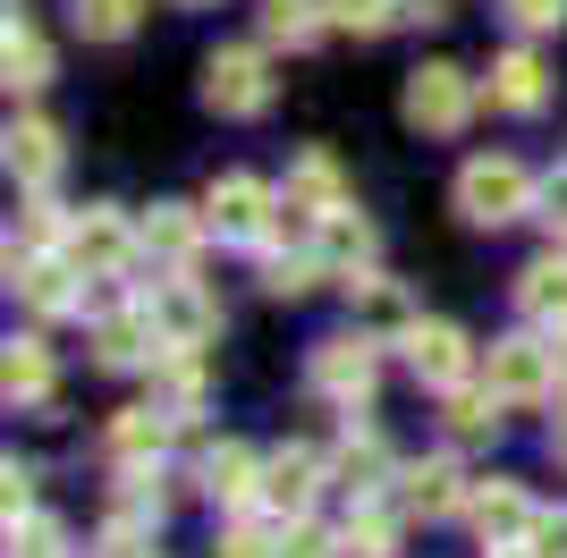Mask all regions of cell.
Returning a JSON list of instances; mask_svg holds the SVG:
<instances>
[{
  "instance_id": "cb8c5ba5",
  "label": "cell",
  "mask_w": 567,
  "mask_h": 558,
  "mask_svg": "<svg viewBox=\"0 0 567 558\" xmlns=\"http://www.w3.org/2000/svg\"><path fill=\"white\" fill-rule=\"evenodd\" d=\"M348 304H355V330H406V322H415V313H406V297L390 288V279H373V271L348 279Z\"/></svg>"
},
{
  "instance_id": "bcb514c9",
  "label": "cell",
  "mask_w": 567,
  "mask_h": 558,
  "mask_svg": "<svg viewBox=\"0 0 567 558\" xmlns=\"http://www.w3.org/2000/svg\"><path fill=\"white\" fill-rule=\"evenodd\" d=\"M178 9H213V0H178Z\"/></svg>"
},
{
  "instance_id": "1f68e13d",
  "label": "cell",
  "mask_w": 567,
  "mask_h": 558,
  "mask_svg": "<svg viewBox=\"0 0 567 558\" xmlns=\"http://www.w3.org/2000/svg\"><path fill=\"white\" fill-rule=\"evenodd\" d=\"M9 558H69V534L51 516H18L9 525Z\"/></svg>"
},
{
  "instance_id": "f546056e",
  "label": "cell",
  "mask_w": 567,
  "mask_h": 558,
  "mask_svg": "<svg viewBox=\"0 0 567 558\" xmlns=\"http://www.w3.org/2000/svg\"><path fill=\"white\" fill-rule=\"evenodd\" d=\"M339 550H348V558H399V516L355 508L348 525H339Z\"/></svg>"
},
{
  "instance_id": "5bb4252c",
  "label": "cell",
  "mask_w": 567,
  "mask_h": 558,
  "mask_svg": "<svg viewBox=\"0 0 567 558\" xmlns=\"http://www.w3.org/2000/svg\"><path fill=\"white\" fill-rule=\"evenodd\" d=\"M60 162H69V153H60V127H51V118H9V178H18L25 195H43V186L60 178Z\"/></svg>"
},
{
  "instance_id": "ba28073f",
  "label": "cell",
  "mask_w": 567,
  "mask_h": 558,
  "mask_svg": "<svg viewBox=\"0 0 567 558\" xmlns=\"http://www.w3.org/2000/svg\"><path fill=\"white\" fill-rule=\"evenodd\" d=\"M483 381H492L508 406H534V397L559 390V348L550 339H492V355H483Z\"/></svg>"
},
{
  "instance_id": "6da1fadb",
  "label": "cell",
  "mask_w": 567,
  "mask_h": 558,
  "mask_svg": "<svg viewBox=\"0 0 567 558\" xmlns=\"http://www.w3.org/2000/svg\"><path fill=\"white\" fill-rule=\"evenodd\" d=\"M534 195H543V178H534L525 162H508V153H483V162L457 169V211H466L474 229H508V220H525Z\"/></svg>"
},
{
  "instance_id": "e575fe53",
  "label": "cell",
  "mask_w": 567,
  "mask_h": 558,
  "mask_svg": "<svg viewBox=\"0 0 567 558\" xmlns=\"http://www.w3.org/2000/svg\"><path fill=\"white\" fill-rule=\"evenodd\" d=\"M118 516H162V474H153V465H127V474H118Z\"/></svg>"
},
{
  "instance_id": "f6af8a7d",
  "label": "cell",
  "mask_w": 567,
  "mask_h": 558,
  "mask_svg": "<svg viewBox=\"0 0 567 558\" xmlns=\"http://www.w3.org/2000/svg\"><path fill=\"white\" fill-rule=\"evenodd\" d=\"M550 348H559V397H567V330H550Z\"/></svg>"
},
{
  "instance_id": "f1b7e54d",
  "label": "cell",
  "mask_w": 567,
  "mask_h": 558,
  "mask_svg": "<svg viewBox=\"0 0 567 558\" xmlns=\"http://www.w3.org/2000/svg\"><path fill=\"white\" fill-rule=\"evenodd\" d=\"M331 474L355 490V499H373V490H381V474H390V448H381L373 432H355V441L339 448V465H331Z\"/></svg>"
},
{
  "instance_id": "d4e9b609",
  "label": "cell",
  "mask_w": 567,
  "mask_h": 558,
  "mask_svg": "<svg viewBox=\"0 0 567 558\" xmlns=\"http://www.w3.org/2000/svg\"><path fill=\"white\" fill-rule=\"evenodd\" d=\"M322 0H262V43H288V51H306L322 43Z\"/></svg>"
},
{
  "instance_id": "8d00e7d4",
  "label": "cell",
  "mask_w": 567,
  "mask_h": 558,
  "mask_svg": "<svg viewBox=\"0 0 567 558\" xmlns=\"http://www.w3.org/2000/svg\"><path fill=\"white\" fill-rule=\"evenodd\" d=\"M508 18H517L525 34H550V25H567V0H508Z\"/></svg>"
},
{
  "instance_id": "8992f818",
  "label": "cell",
  "mask_w": 567,
  "mask_h": 558,
  "mask_svg": "<svg viewBox=\"0 0 567 558\" xmlns=\"http://www.w3.org/2000/svg\"><path fill=\"white\" fill-rule=\"evenodd\" d=\"M306 372H313V390L331 397V406H364V397L381 390V348H373V330H339V339H322Z\"/></svg>"
},
{
  "instance_id": "d590c367",
  "label": "cell",
  "mask_w": 567,
  "mask_h": 558,
  "mask_svg": "<svg viewBox=\"0 0 567 558\" xmlns=\"http://www.w3.org/2000/svg\"><path fill=\"white\" fill-rule=\"evenodd\" d=\"M280 558H348V550H339V534H322V525H306V516H288V525H280Z\"/></svg>"
},
{
  "instance_id": "4dcf8cb0",
  "label": "cell",
  "mask_w": 567,
  "mask_h": 558,
  "mask_svg": "<svg viewBox=\"0 0 567 558\" xmlns=\"http://www.w3.org/2000/svg\"><path fill=\"white\" fill-rule=\"evenodd\" d=\"M322 18L339 34H381V25H399V0H322Z\"/></svg>"
},
{
  "instance_id": "d6a6232c",
  "label": "cell",
  "mask_w": 567,
  "mask_h": 558,
  "mask_svg": "<svg viewBox=\"0 0 567 558\" xmlns=\"http://www.w3.org/2000/svg\"><path fill=\"white\" fill-rule=\"evenodd\" d=\"M313 279H322V255H271L262 262V288H271V297H306Z\"/></svg>"
},
{
  "instance_id": "7c38bea8",
  "label": "cell",
  "mask_w": 567,
  "mask_h": 558,
  "mask_svg": "<svg viewBox=\"0 0 567 558\" xmlns=\"http://www.w3.org/2000/svg\"><path fill=\"white\" fill-rule=\"evenodd\" d=\"M195 490H204L213 508H255V499H262V457H255V448H237V441H220L213 457L195 465Z\"/></svg>"
},
{
  "instance_id": "ffe728a7",
  "label": "cell",
  "mask_w": 567,
  "mask_h": 558,
  "mask_svg": "<svg viewBox=\"0 0 567 558\" xmlns=\"http://www.w3.org/2000/svg\"><path fill=\"white\" fill-rule=\"evenodd\" d=\"M0 76H9V93H43L51 85V43L25 18H9V34H0Z\"/></svg>"
},
{
  "instance_id": "b9f144b4",
  "label": "cell",
  "mask_w": 567,
  "mask_h": 558,
  "mask_svg": "<svg viewBox=\"0 0 567 558\" xmlns=\"http://www.w3.org/2000/svg\"><path fill=\"white\" fill-rule=\"evenodd\" d=\"M399 18H415V25H441V18H450V0H399Z\"/></svg>"
},
{
  "instance_id": "7a4b0ae2",
  "label": "cell",
  "mask_w": 567,
  "mask_h": 558,
  "mask_svg": "<svg viewBox=\"0 0 567 558\" xmlns=\"http://www.w3.org/2000/svg\"><path fill=\"white\" fill-rule=\"evenodd\" d=\"M399 118L415 127V136H457V127L474 118L466 69H450V60H424V69L406 76V93H399Z\"/></svg>"
},
{
  "instance_id": "4316f807",
  "label": "cell",
  "mask_w": 567,
  "mask_h": 558,
  "mask_svg": "<svg viewBox=\"0 0 567 558\" xmlns=\"http://www.w3.org/2000/svg\"><path fill=\"white\" fill-rule=\"evenodd\" d=\"M69 18H76L85 43H127L144 25V0H69Z\"/></svg>"
},
{
  "instance_id": "74e56055",
  "label": "cell",
  "mask_w": 567,
  "mask_h": 558,
  "mask_svg": "<svg viewBox=\"0 0 567 558\" xmlns=\"http://www.w3.org/2000/svg\"><path fill=\"white\" fill-rule=\"evenodd\" d=\"M525 541L543 558H567V516H550V508H534V525H525Z\"/></svg>"
},
{
  "instance_id": "3957f363",
  "label": "cell",
  "mask_w": 567,
  "mask_h": 558,
  "mask_svg": "<svg viewBox=\"0 0 567 558\" xmlns=\"http://www.w3.org/2000/svg\"><path fill=\"white\" fill-rule=\"evenodd\" d=\"M204 111L262 118V111H271V60H262L255 43H220L213 60H204Z\"/></svg>"
},
{
  "instance_id": "ac0fdd59",
  "label": "cell",
  "mask_w": 567,
  "mask_h": 558,
  "mask_svg": "<svg viewBox=\"0 0 567 558\" xmlns=\"http://www.w3.org/2000/svg\"><path fill=\"white\" fill-rule=\"evenodd\" d=\"M169 423H178V415H169L162 397H153V406H127V415L111 423V457H118V465H162Z\"/></svg>"
},
{
  "instance_id": "277c9868",
  "label": "cell",
  "mask_w": 567,
  "mask_h": 558,
  "mask_svg": "<svg viewBox=\"0 0 567 558\" xmlns=\"http://www.w3.org/2000/svg\"><path fill=\"white\" fill-rule=\"evenodd\" d=\"M204 220H213L220 246H262V237L280 229V195L262 178H246V169H229V178H213V195H204Z\"/></svg>"
},
{
  "instance_id": "9a60e30c",
  "label": "cell",
  "mask_w": 567,
  "mask_h": 558,
  "mask_svg": "<svg viewBox=\"0 0 567 558\" xmlns=\"http://www.w3.org/2000/svg\"><path fill=\"white\" fill-rule=\"evenodd\" d=\"M313 490H322V457H313V448H280V457H262V508H271V516H306Z\"/></svg>"
},
{
  "instance_id": "52a82bcc",
  "label": "cell",
  "mask_w": 567,
  "mask_h": 558,
  "mask_svg": "<svg viewBox=\"0 0 567 558\" xmlns=\"http://www.w3.org/2000/svg\"><path fill=\"white\" fill-rule=\"evenodd\" d=\"M136 246H144V229H127L111 204H85L69 220V237H60V255H69L85 279H118L127 262H136Z\"/></svg>"
},
{
  "instance_id": "4fadbf2b",
  "label": "cell",
  "mask_w": 567,
  "mask_h": 558,
  "mask_svg": "<svg viewBox=\"0 0 567 558\" xmlns=\"http://www.w3.org/2000/svg\"><path fill=\"white\" fill-rule=\"evenodd\" d=\"M483 93H492V111L534 118V111L550 102V69L534 60V51H499V60H492V76H483Z\"/></svg>"
},
{
  "instance_id": "7bdbcfd3",
  "label": "cell",
  "mask_w": 567,
  "mask_h": 558,
  "mask_svg": "<svg viewBox=\"0 0 567 558\" xmlns=\"http://www.w3.org/2000/svg\"><path fill=\"white\" fill-rule=\"evenodd\" d=\"M483 558H543V550H534V541H492Z\"/></svg>"
},
{
  "instance_id": "83f0119b",
  "label": "cell",
  "mask_w": 567,
  "mask_h": 558,
  "mask_svg": "<svg viewBox=\"0 0 567 558\" xmlns=\"http://www.w3.org/2000/svg\"><path fill=\"white\" fill-rule=\"evenodd\" d=\"M441 397H450V432H457V441H483V432H499V406H508L492 381H483V390H466V381H457V390H441Z\"/></svg>"
},
{
  "instance_id": "d6986e66",
  "label": "cell",
  "mask_w": 567,
  "mask_h": 558,
  "mask_svg": "<svg viewBox=\"0 0 567 558\" xmlns=\"http://www.w3.org/2000/svg\"><path fill=\"white\" fill-rule=\"evenodd\" d=\"M517 304H525V322H543V330H567V255H543V262H525V271H517Z\"/></svg>"
},
{
  "instance_id": "7402d4cb",
  "label": "cell",
  "mask_w": 567,
  "mask_h": 558,
  "mask_svg": "<svg viewBox=\"0 0 567 558\" xmlns=\"http://www.w3.org/2000/svg\"><path fill=\"white\" fill-rule=\"evenodd\" d=\"M313 246H322V262H339V271H373V220H364V211H348V204L313 229Z\"/></svg>"
},
{
  "instance_id": "44dd1931",
  "label": "cell",
  "mask_w": 567,
  "mask_h": 558,
  "mask_svg": "<svg viewBox=\"0 0 567 558\" xmlns=\"http://www.w3.org/2000/svg\"><path fill=\"white\" fill-rule=\"evenodd\" d=\"M204 211L187 204H153V220H144V255H162V262H195V246H204Z\"/></svg>"
},
{
  "instance_id": "30bf717a",
  "label": "cell",
  "mask_w": 567,
  "mask_h": 558,
  "mask_svg": "<svg viewBox=\"0 0 567 558\" xmlns=\"http://www.w3.org/2000/svg\"><path fill=\"white\" fill-rule=\"evenodd\" d=\"M9 279H18V297L34 304V313H76V304H85V288H76L85 271H76L60 246H34V255L9 246Z\"/></svg>"
},
{
  "instance_id": "9c48e42d",
  "label": "cell",
  "mask_w": 567,
  "mask_h": 558,
  "mask_svg": "<svg viewBox=\"0 0 567 558\" xmlns=\"http://www.w3.org/2000/svg\"><path fill=\"white\" fill-rule=\"evenodd\" d=\"M94 364H102V372H144V364H162V330H153L144 297L94 313Z\"/></svg>"
},
{
  "instance_id": "603a6c76",
  "label": "cell",
  "mask_w": 567,
  "mask_h": 558,
  "mask_svg": "<svg viewBox=\"0 0 567 558\" xmlns=\"http://www.w3.org/2000/svg\"><path fill=\"white\" fill-rule=\"evenodd\" d=\"M0 390H9V406L51 397V348H43V339H9V355H0Z\"/></svg>"
},
{
  "instance_id": "836d02e7",
  "label": "cell",
  "mask_w": 567,
  "mask_h": 558,
  "mask_svg": "<svg viewBox=\"0 0 567 558\" xmlns=\"http://www.w3.org/2000/svg\"><path fill=\"white\" fill-rule=\"evenodd\" d=\"M213 558H280V534H271V525H255V516H237L229 534H220Z\"/></svg>"
},
{
  "instance_id": "5b68a950",
  "label": "cell",
  "mask_w": 567,
  "mask_h": 558,
  "mask_svg": "<svg viewBox=\"0 0 567 558\" xmlns=\"http://www.w3.org/2000/svg\"><path fill=\"white\" fill-rule=\"evenodd\" d=\"M144 313H153V330H162V348H204V339L220 330V304L187 279V262H169V279L144 288Z\"/></svg>"
},
{
  "instance_id": "60d3db41",
  "label": "cell",
  "mask_w": 567,
  "mask_h": 558,
  "mask_svg": "<svg viewBox=\"0 0 567 558\" xmlns=\"http://www.w3.org/2000/svg\"><path fill=\"white\" fill-rule=\"evenodd\" d=\"M0 483H9V525H18V516H34V474H25V465H9Z\"/></svg>"
},
{
  "instance_id": "f35d334b",
  "label": "cell",
  "mask_w": 567,
  "mask_h": 558,
  "mask_svg": "<svg viewBox=\"0 0 567 558\" xmlns=\"http://www.w3.org/2000/svg\"><path fill=\"white\" fill-rule=\"evenodd\" d=\"M534 211L550 220V237H567V169H550L543 178V195H534Z\"/></svg>"
},
{
  "instance_id": "484cf974",
  "label": "cell",
  "mask_w": 567,
  "mask_h": 558,
  "mask_svg": "<svg viewBox=\"0 0 567 558\" xmlns=\"http://www.w3.org/2000/svg\"><path fill=\"white\" fill-rule=\"evenodd\" d=\"M153 372H162V406L187 423L195 406H204V355H195V348H162V364H153Z\"/></svg>"
},
{
  "instance_id": "e0dca14e",
  "label": "cell",
  "mask_w": 567,
  "mask_h": 558,
  "mask_svg": "<svg viewBox=\"0 0 567 558\" xmlns=\"http://www.w3.org/2000/svg\"><path fill=\"white\" fill-rule=\"evenodd\" d=\"M466 516H474V534H483V550H492V541H525L534 499H525L517 483H474L466 490Z\"/></svg>"
},
{
  "instance_id": "ee69618b",
  "label": "cell",
  "mask_w": 567,
  "mask_h": 558,
  "mask_svg": "<svg viewBox=\"0 0 567 558\" xmlns=\"http://www.w3.org/2000/svg\"><path fill=\"white\" fill-rule=\"evenodd\" d=\"M550 457L567 465V406H559V423H550Z\"/></svg>"
},
{
  "instance_id": "ab89813d",
  "label": "cell",
  "mask_w": 567,
  "mask_h": 558,
  "mask_svg": "<svg viewBox=\"0 0 567 558\" xmlns=\"http://www.w3.org/2000/svg\"><path fill=\"white\" fill-rule=\"evenodd\" d=\"M102 558H144V516H118L102 534Z\"/></svg>"
},
{
  "instance_id": "2e32d148",
  "label": "cell",
  "mask_w": 567,
  "mask_h": 558,
  "mask_svg": "<svg viewBox=\"0 0 567 558\" xmlns=\"http://www.w3.org/2000/svg\"><path fill=\"white\" fill-rule=\"evenodd\" d=\"M466 474H457V465L450 457H424V465H406V474H399V508L406 516H457V508H466Z\"/></svg>"
},
{
  "instance_id": "8fae6325",
  "label": "cell",
  "mask_w": 567,
  "mask_h": 558,
  "mask_svg": "<svg viewBox=\"0 0 567 558\" xmlns=\"http://www.w3.org/2000/svg\"><path fill=\"white\" fill-rule=\"evenodd\" d=\"M399 348H406V364H415V381H432V390H457L466 364H474L466 330H457V322H424V313L399 330Z\"/></svg>"
}]
</instances>
